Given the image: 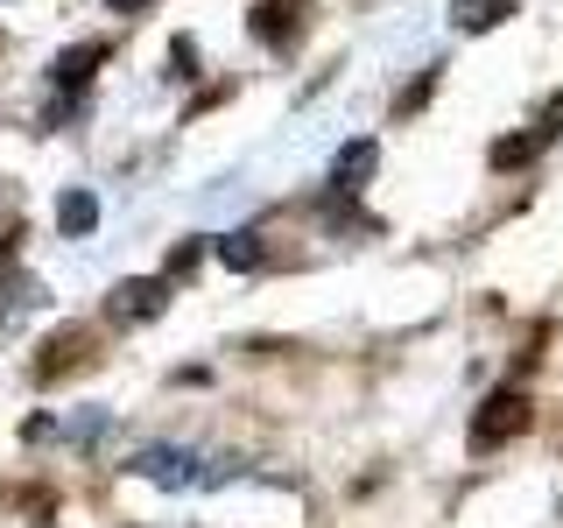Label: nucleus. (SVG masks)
<instances>
[{
  "instance_id": "obj_1",
  "label": "nucleus",
  "mask_w": 563,
  "mask_h": 528,
  "mask_svg": "<svg viewBox=\"0 0 563 528\" xmlns=\"http://www.w3.org/2000/svg\"><path fill=\"white\" fill-rule=\"evenodd\" d=\"M134 472H141V480H155V486H184V480H190V458L169 451V444H155V451L134 458Z\"/></svg>"
},
{
  "instance_id": "obj_2",
  "label": "nucleus",
  "mask_w": 563,
  "mask_h": 528,
  "mask_svg": "<svg viewBox=\"0 0 563 528\" xmlns=\"http://www.w3.org/2000/svg\"><path fill=\"white\" fill-rule=\"evenodd\" d=\"M528 422V402L521 395H500L493 402V416H479V444H500V437H515Z\"/></svg>"
},
{
  "instance_id": "obj_3",
  "label": "nucleus",
  "mask_w": 563,
  "mask_h": 528,
  "mask_svg": "<svg viewBox=\"0 0 563 528\" xmlns=\"http://www.w3.org/2000/svg\"><path fill=\"white\" fill-rule=\"evenodd\" d=\"M163 310V282H120L113 289V317H155Z\"/></svg>"
},
{
  "instance_id": "obj_4",
  "label": "nucleus",
  "mask_w": 563,
  "mask_h": 528,
  "mask_svg": "<svg viewBox=\"0 0 563 528\" xmlns=\"http://www.w3.org/2000/svg\"><path fill=\"white\" fill-rule=\"evenodd\" d=\"M374 163H380V148H374V141H352L339 163H331V184H339V190H360V176L374 169Z\"/></svg>"
},
{
  "instance_id": "obj_5",
  "label": "nucleus",
  "mask_w": 563,
  "mask_h": 528,
  "mask_svg": "<svg viewBox=\"0 0 563 528\" xmlns=\"http://www.w3.org/2000/svg\"><path fill=\"white\" fill-rule=\"evenodd\" d=\"M57 226H64L70 240H78V233H92V226H99V205H92V190H64V205H57Z\"/></svg>"
},
{
  "instance_id": "obj_6",
  "label": "nucleus",
  "mask_w": 563,
  "mask_h": 528,
  "mask_svg": "<svg viewBox=\"0 0 563 528\" xmlns=\"http://www.w3.org/2000/svg\"><path fill=\"white\" fill-rule=\"evenodd\" d=\"M507 14V0H457V29H493Z\"/></svg>"
},
{
  "instance_id": "obj_7",
  "label": "nucleus",
  "mask_w": 563,
  "mask_h": 528,
  "mask_svg": "<svg viewBox=\"0 0 563 528\" xmlns=\"http://www.w3.org/2000/svg\"><path fill=\"white\" fill-rule=\"evenodd\" d=\"M92 64H99V50H70V57L57 64V85H78L85 70H92Z\"/></svg>"
},
{
  "instance_id": "obj_8",
  "label": "nucleus",
  "mask_w": 563,
  "mask_h": 528,
  "mask_svg": "<svg viewBox=\"0 0 563 528\" xmlns=\"http://www.w3.org/2000/svg\"><path fill=\"white\" fill-rule=\"evenodd\" d=\"M225 261H233V268H254V233H233V240H225Z\"/></svg>"
}]
</instances>
